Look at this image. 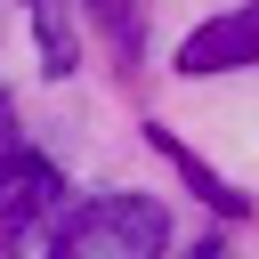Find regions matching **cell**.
<instances>
[{"instance_id": "obj_1", "label": "cell", "mask_w": 259, "mask_h": 259, "mask_svg": "<svg viewBox=\"0 0 259 259\" xmlns=\"http://www.w3.org/2000/svg\"><path fill=\"white\" fill-rule=\"evenodd\" d=\"M162 251H170V210L138 186L73 202L49 235V259H162Z\"/></svg>"}, {"instance_id": "obj_2", "label": "cell", "mask_w": 259, "mask_h": 259, "mask_svg": "<svg viewBox=\"0 0 259 259\" xmlns=\"http://www.w3.org/2000/svg\"><path fill=\"white\" fill-rule=\"evenodd\" d=\"M57 194H65V178H57V162H40L32 146L0 170V251H16L49 210H57Z\"/></svg>"}, {"instance_id": "obj_3", "label": "cell", "mask_w": 259, "mask_h": 259, "mask_svg": "<svg viewBox=\"0 0 259 259\" xmlns=\"http://www.w3.org/2000/svg\"><path fill=\"white\" fill-rule=\"evenodd\" d=\"M235 65H259V0L210 16V24H194L178 40V73H194V81L202 73H235Z\"/></svg>"}, {"instance_id": "obj_4", "label": "cell", "mask_w": 259, "mask_h": 259, "mask_svg": "<svg viewBox=\"0 0 259 259\" xmlns=\"http://www.w3.org/2000/svg\"><path fill=\"white\" fill-rule=\"evenodd\" d=\"M146 146H154V154H170V170H178V178H186V186H194V194H202L210 210H227V219H243V210H251V202H243V194H235V186H227L219 170H202V162H194V154H186V146H178V138L162 130V121H146Z\"/></svg>"}]
</instances>
